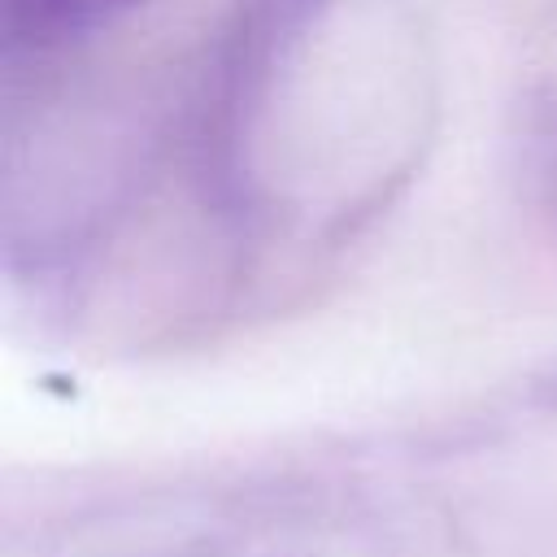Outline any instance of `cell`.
I'll use <instances>...</instances> for the list:
<instances>
[{
	"mask_svg": "<svg viewBox=\"0 0 557 557\" xmlns=\"http://www.w3.org/2000/svg\"><path fill=\"white\" fill-rule=\"evenodd\" d=\"M139 0H4V26L26 44H57L113 22Z\"/></svg>",
	"mask_w": 557,
	"mask_h": 557,
	"instance_id": "6da1fadb",
	"label": "cell"
}]
</instances>
